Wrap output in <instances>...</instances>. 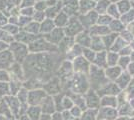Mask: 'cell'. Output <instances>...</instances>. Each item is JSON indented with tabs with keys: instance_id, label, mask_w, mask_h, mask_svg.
Returning <instances> with one entry per match:
<instances>
[{
	"instance_id": "11",
	"label": "cell",
	"mask_w": 134,
	"mask_h": 120,
	"mask_svg": "<svg viewBox=\"0 0 134 120\" xmlns=\"http://www.w3.org/2000/svg\"><path fill=\"white\" fill-rule=\"evenodd\" d=\"M78 19L83 28H91V26L97 20V14L95 11H90L86 14H79Z\"/></svg>"
},
{
	"instance_id": "29",
	"label": "cell",
	"mask_w": 134,
	"mask_h": 120,
	"mask_svg": "<svg viewBox=\"0 0 134 120\" xmlns=\"http://www.w3.org/2000/svg\"><path fill=\"white\" fill-rule=\"evenodd\" d=\"M10 95L9 82H0V100Z\"/></svg>"
},
{
	"instance_id": "6",
	"label": "cell",
	"mask_w": 134,
	"mask_h": 120,
	"mask_svg": "<svg viewBox=\"0 0 134 120\" xmlns=\"http://www.w3.org/2000/svg\"><path fill=\"white\" fill-rule=\"evenodd\" d=\"M47 96V93L43 88H36L29 90L28 94V104L30 106H40Z\"/></svg>"
},
{
	"instance_id": "53",
	"label": "cell",
	"mask_w": 134,
	"mask_h": 120,
	"mask_svg": "<svg viewBox=\"0 0 134 120\" xmlns=\"http://www.w3.org/2000/svg\"><path fill=\"white\" fill-rule=\"evenodd\" d=\"M36 1H48V0H36Z\"/></svg>"
},
{
	"instance_id": "13",
	"label": "cell",
	"mask_w": 134,
	"mask_h": 120,
	"mask_svg": "<svg viewBox=\"0 0 134 120\" xmlns=\"http://www.w3.org/2000/svg\"><path fill=\"white\" fill-rule=\"evenodd\" d=\"M41 36H42L41 34L40 35L30 34V33H28L26 31H24L23 29H21V30L19 31V33L14 36V38H15V41H18V42L24 43V44H26V45H29L30 43H32L33 41H35L36 39H38Z\"/></svg>"
},
{
	"instance_id": "45",
	"label": "cell",
	"mask_w": 134,
	"mask_h": 120,
	"mask_svg": "<svg viewBox=\"0 0 134 120\" xmlns=\"http://www.w3.org/2000/svg\"><path fill=\"white\" fill-rule=\"evenodd\" d=\"M6 24H8V17L5 14H3L0 11V28H2L3 26H5Z\"/></svg>"
},
{
	"instance_id": "19",
	"label": "cell",
	"mask_w": 134,
	"mask_h": 120,
	"mask_svg": "<svg viewBox=\"0 0 134 120\" xmlns=\"http://www.w3.org/2000/svg\"><path fill=\"white\" fill-rule=\"evenodd\" d=\"M55 23L53 19H49L46 18L42 23H40V34L41 35H46L50 33L53 29H55Z\"/></svg>"
},
{
	"instance_id": "28",
	"label": "cell",
	"mask_w": 134,
	"mask_h": 120,
	"mask_svg": "<svg viewBox=\"0 0 134 120\" xmlns=\"http://www.w3.org/2000/svg\"><path fill=\"white\" fill-rule=\"evenodd\" d=\"M24 31H26L30 34L33 35H40V23L35 22V21H31V22L28 24L27 26H25L23 28Z\"/></svg>"
},
{
	"instance_id": "33",
	"label": "cell",
	"mask_w": 134,
	"mask_h": 120,
	"mask_svg": "<svg viewBox=\"0 0 134 120\" xmlns=\"http://www.w3.org/2000/svg\"><path fill=\"white\" fill-rule=\"evenodd\" d=\"M0 40L6 42L7 44H11L12 42L15 41V38H14V36L10 35L8 32H6L5 30L0 28Z\"/></svg>"
},
{
	"instance_id": "21",
	"label": "cell",
	"mask_w": 134,
	"mask_h": 120,
	"mask_svg": "<svg viewBox=\"0 0 134 120\" xmlns=\"http://www.w3.org/2000/svg\"><path fill=\"white\" fill-rule=\"evenodd\" d=\"M94 1L92 0H81L79 1V14H86L88 12L92 11L95 7Z\"/></svg>"
},
{
	"instance_id": "32",
	"label": "cell",
	"mask_w": 134,
	"mask_h": 120,
	"mask_svg": "<svg viewBox=\"0 0 134 120\" xmlns=\"http://www.w3.org/2000/svg\"><path fill=\"white\" fill-rule=\"evenodd\" d=\"M3 30H5L6 32H8L10 35L12 36H15L19 33V31L21 30V28L19 27V26H17V25H13V24H10V23H8V24H6L5 26H3L2 27Z\"/></svg>"
},
{
	"instance_id": "18",
	"label": "cell",
	"mask_w": 134,
	"mask_h": 120,
	"mask_svg": "<svg viewBox=\"0 0 134 120\" xmlns=\"http://www.w3.org/2000/svg\"><path fill=\"white\" fill-rule=\"evenodd\" d=\"M85 101H86V105L87 108L89 109H95L98 105H99V101H98V97L92 90H88L84 95Z\"/></svg>"
},
{
	"instance_id": "15",
	"label": "cell",
	"mask_w": 134,
	"mask_h": 120,
	"mask_svg": "<svg viewBox=\"0 0 134 120\" xmlns=\"http://www.w3.org/2000/svg\"><path fill=\"white\" fill-rule=\"evenodd\" d=\"M72 72H74L72 62H70L68 60H65L64 62L62 63L61 67L59 69V76L58 77L60 78V80L67 79V78H69L70 75L72 74Z\"/></svg>"
},
{
	"instance_id": "36",
	"label": "cell",
	"mask_w": 134,
	"mask_h": 120,
	"mask_svg": "<svg viewBox=\"0 0 134 120\" xmlns=\"http://www.w3.org/2000/svg\"><path fill=\"white\" fill-rule=\"evenodd\" d=\"M80 120H95V111L94 109H87L83 112Z\"/></svg>"
},
{
	"instance_id": "38",
	"label": "cell",
	"mask_w": 134,
	"mask_h": 120,
	"mask_svg": "<svg viewBox=\"0 0 134 120\" xmlns=\"http://www.w3.org/2000/svg\"><path fill=\"white\" fill-rule=\"evenodd\" d=\"M32 19H33V21H35V22L42 23L46 19V14H45L44 11H35Z\"/></svg>"
},
{
	"instance_id": "25",
	"label": "cell",
	"mask_w": 134,
	"mask_h": 120,
	"mask_svg": "<svg viewBox=\"0 0 134 120\" xmlns=\"http://www.w3.org/2000/svg\"><path fill=\"white\" fill-rule=\"evenodd\" d=\"M9 87H10V95L16 96L20 89L23 87V82L17 79H11L9 81Z\"/></svg>"
},
{
	"instance_id": "35",
	"label": "cell",
	"mask_w": 134,
	"mask_h": 120,
	"mask_svg": "<svg viewBox=\"0 0 134 120\" xmlns=\"http://www.w3.org/2000/svg\"><path fill=\"white\" fill-rule=\"evenodd\" d=\"M82 56H83L86 60H88V61H92V62H93L96 55H95L94 51H93L92 49H90V48H83Z\"/></svg>"
},
{
	"instance_id": "42",
	"label": "cell",
	"mask_w": 134,
	"mask_h": 120,
	"mask_svg": "<svg viewBox=\"0 0 134 120\" xmlns=\"http://www.w3.org/2000/svg\"><path fill=\"white\" fill-rule=\"evenodd\" d=\"M69 111H70V113H71V114H72L74 117H76V118H79V119H80V117L82 116V114H83V112H84V111H82V109H80L79 107L75 106V105H74V107L70 109Z\"/></svg>"
},
{
	"instance_id": "12",
	"label": "cell",
	"mask_w": 134,
	"mask_h": 120,
	"mask_svg": "<svg viewBox=\"0 0 134 120\" xmlns=\"http://www.w3.org/2000/svg\"><path fill=\"white\" fill-rule=\"evenodd\" d=\"M4 99H5V101L8 104L9 108L11 109V112L12 114H13V116L17 119L19 117V113H20L21 102L18 100V98L16 96H13V95H8Z\"/></svg>"
},
{
	"instance_id": "48",
	"label": "cell",
	"mask_w": 134,
	"mask_h": 120,
	"mask_svg": "<svg viewBox=\"0 0 134 120\" xmlns=\"http://www.w3.org/2000/svg\"><path fill=\"white\" fill-rule=\"evenodd\" d=\"M9 46H10V44H7L6 42L0 40V52L8 50V49H9Z\"/></svg>"
},
{
	"instance_id": "30",
	"label": "cell",
	"mask_w": 134,
	"mask_h": 120,
	"mask_svg": "<svg viewBox=\"0 0 134 120\" xmlns=\"http://www.w3.org/2000/svg\"><path fill=\"white\" fill-rule=\"evenodd\" d=\"M28 94H29V90L25 87H22L20 89V91L18 92L16 97L21 102V104H26V103H28Z\"/></svg>"
},
{
	"instance_id": "31",
	"label": "cell",
	"mask_w": 134,
	"mask_h": 120,
	"mask_svg": "<svg viewBox=\"0 0 134 120\" xmlns=\"http://www.w3.org/2000/svg\"><path fill=\"white\" fill-rule=\"evenodd\" d=\"M62 107H63V111H69L71 108L74 107V102L71 99L70 96H68L65 94L63 96V100H62Z\"/></svg>"
},
{
	"instance_id": "3",
	"label": "cell",
	"mask_w": 134,
	"mask_h": 120,
	"mask_svg": "<svg viewBox=\"0 0 134 120\" xmlns=\"http://www.w3.org/2000/svg\"><path fill=\"white\" fill-rule=\"evenodd\" d=\"M70 88L73 93L83 94L88 90V81L85 77V74L75 73L72 79L70 80Z\"/></svg>"
},
{
	"instance_id": "8",
	"label": "cell",
	"mask_w": 134,
	"mask_h": 120,
	"mask_svg": "<svg viewBox=\"0 0 134 120\" xmlns=\"http://www.w3.org/2000/svg\"><path fill=\"white\" fill-rule=\"evenodd\" d=\"M66 35H65V32H64V28H59V27H56L55 29H53L50 33H48V34L43 35V37L49 43L56 46H58V44L61 42L62 39Z\"/></svg>"
},
{
	"instance_id": "39",
	"label": "cell",
	"mask_w": 134,
	"mask_h": 120,
	"mask_svg": "<svg viewBox=\"0 0 134 120\" xmlns=\"http://www.w3.org/2000/svg\"><path fill=\"white\" fill-rule=\"evenodd\" d=\"M49 6L47 4V1H36L35 5H34V9L35 11H46V9Z\"/></svg>"
},
{
	"instance_id": "54",
	"label": "cell",
	"mask_w": 134,
	"mask_h": 120,
	"mask_svg": "<svg viewBox=\"0 0 134 120\" xmlns=\"http://www.w3.org/2000/svg\"><path fill=\"white\" fill-rule=\"evenodd\" d=\"M78 1H81V0H78Z\"/></svg>"
},
{
	"instance_id": "40",
	"label": "cell",
	"mask_w": 134,
	"mask_h": 120,
	"mask_svg": "<svg viewBox=\"0 0 134 120\" xmlns=\"http://www.w3.org/2000/svg\"><path fill=\"white\" fill-rule=\"evenodd\" d=\"M33 19L31 17H27V16H23V15H20L19 16V23H18V26L21 29H23L25 26H27L29 23L31 22Z\"/></svg>"
},
{
	"instance_id": "20",
	"label": "cell",
	"mask_w": 134,
	"mask_h": 120,
	"mask_svg": "<svg viewBox=\"0 0 134 120\" xmlns=\"http://www.w3.org/2000/svg\"><path fill=\"white\" fill-rule=\"evenodd\" d=\"M69 20H70V17L62 10V11L54 18V23H55L56 27L65 28L67 26V24H68V22H69Z\"/></svg>"
},
{
	"instance_id": "51",
	"label": "cell",
	"mask_w": 134,
	"mask_h": 120,
	"mask_svg": "<svg viewBox=\"0 0 134 120\" xmlns=\"http://www.w3.org/2000/svg\"><path fill=\"white\" fill-rule=\"evenodd\" d=\"M16 120H31L29 117H28L27 114H24V115H21V116H19Z\"/></svg>"
},
{
	"instance_id": "46",
	"label": "cell",
	"mask_w": 134,
	"mask_h": 120,
	"mask_svg": "<svg viewBox=\"0 0 134 120\" xmlns=\"http://www.w3.org/2000/svg\"><path fill=\"white\" fill-rule=\"evenodd\" d=\"M10 16H15V17H19L20 16V7L19 6H14L10 11Z\"/></svg>"
},
{
	"instance_id": "10",
	"label": "cell",
	"mask_w": 134,
	"mask_h": 120,
	"mask_svg": "<svg viewBox=\"0 0 134 120\" xmlns=\"http://www.w3.org/2000/svg\"><path fill=\"white\" fill-rule=\"evenodd\" d=\"M14 62H15L14 56L9 49L0 52V69L8 71Z\"/></svg>"
},
{
	"instance_id": "27",
	"label": "cell",
	"mask_w": 134,
	"mask_h": 120,
	"mask_svg": "<svg viewBox=\"0 0 134 120\" xmlns=\"http://www.w3.org/2000/svg\"><path fill=\"white\" fill-rule=\"evenodd\" d=\"M82 53H83V47H81L80 45L75 43V44L73 45L72 48L67 52V58L72 59L73 60V59H75V58L78 57V56H81Z\"/></svg>"
},
{
	"instance_id": "4",
	"label": "cell",
	"mask_w": 134,
	"mask_h": 120,
	"mask_svg": "<svg viewBox=\"0 0 134 120\" xmlns=\"http://www.w3.org/2000/svg\"><path fill=\"white\" fill-rule=\"evenodd\" d=\"M42 88L47 93V95L55 96L57 94L61 93V80L58 76H55L49 79L47 82H44Z\"/></svg>"
},
{
	"instance_id": "49",
	"label": "cell",
	"mask_w": 134,
	"mask_h": 120,
	"mask_svg": "<svg viewBox=\"0 0 134 120\" xmlns=\"http://www.w3.org/2000/svg\"><path fill=\"white\" fill-rule=\"evenodd\" d=\"M51 116H52V120H64L63 119L62 112H55L54 114H52Z\"/></svg>"
},
{
	"instance_id": "26",
	"label": "cell",
	"mask_w": 134,
	"mask_h": 120,
	"mask_svg": "<svg viewBox=\"0 0 134 120\" xmlns=\"http://www.w3.org/2000/svg\"><path fill=\"white\" fill-rule=\"evenodd\" d=\"M14 6L15 5L12 3L11 0H0V11L7 17L10 16V11Z\"/></svg>"
},
{
	"instance_id": "22",
	"label": "cell",
	"mask_w": 134,
	"mask_h": 120,
	"mask_svg": "<svg viewBox=\"0 0 134 120\" xmlns=\"http://www.w3.org/2000/svg\"><path fill=\"white\" fill-rule=\"evenodd\" d=\"M62 11V2H58L56 5L54 6H49L46 11H45V14H46V18H49V19H53Z\"/></svg>"
},
{
	"instance_id": "37",
	"label": "cell",
	"mask_w": 134,
	"mask_h": 120,
	"mask_svg": "<svg viewBox=\"0 0 134 120\" xmlns=\"http://www.w3.org/2000/svg\"><path fill=\"white\" fill-rule=\"evenodd\" d=\"M34 13H35L34 7H23V8H20V15H23V16H27V17L32 18Z\"/></svg>"
},
{
	"instance_id": "43",
	"label": "cell",
	"mask_w": 134,
	"mask_h": 120,
	"mask_svg": "<svg viewBox=\"0 0 134 120\" xmlns=\"http://www.w3.org/2000/svg\"><path fill=\"white\" fill-rule=\"evenodd\" d=\"M36 3V0H22L21 3H20V8L23 7H34Z\"/></svg>"
},
{
	"instance_id": "34",
	"label": "cell",
	"mask_w": 134,
	"mask_h": 120,
	"mask_svg": "<svg viewBox=\"0 0 134 120\" xmlns=\"http://www.w3.org/2000/svg\"><path fill=\"white\" fill-rule=\"evenodd\" d=\"M63 94L59 93L55 96H53L54 99V103H55L56 112H63V107H62V100H63Z\"/></svg>"
},
{
	"instance_id": "9",
	"label": "cell",
	"mask_w": 134,
	"mask_h": 120,
	"mask_svg": "<svg viewBox=\"0 0 134 120\" xmlns=\"http://www.w3.org/2000/svg\"><path fill=\"white\" fill-rule=\"evenodd\" d=\"M9 74L11 76V79H17L24 82L26 78H25V72H24V68H23V64L21 63L15 62L12 64V66L8 70Z\"/></svg>"
},
{
	"instance_id": "50",
	"label": "cell",
	"mask_w": 134,
	"mask_h": 120,
	"mask_svg": "<svg viewBox=\"0 0 134 120\" xmlns=\"http://www.w3.org/2000/svg\"><path fill=\"white\" fill-rule=\"evenodd\" d=\"M39 120H52V116L48 114H42L41 118Z\"/></svg>"
},
{
	"instance_id": "47",
	"label": "cell",
	"mask_w": 134,
	"mask_h": 120,
	"mask_svg": "<svg viewBox=\"0 0 134 120\" xmlns=\"http://www.w3.org/2000/svg\"><path fill=\"white\" fill-rule=\"evenodd\" d=\"M8 23L13 24V25H17L19 23V17H15V16H9L8 17Z\"/></svg>"
},
{
	"instance_id": "55",
	"label": "cell",
	"mask_w": 134,
	"mask_h": 120,
	"mask_svg": "<svg viewBox=\"0 0 134 120\" xmlns=\"http://www.w3.org/2000/svg\"><path fill=\"white\" fill-rule=\"evenodd\" d=\"M92 1H95V0H92Z\"/></svg>"
},
{
	"instance_id": "17",
	"label": "cell",
	"mask_w": 134,
	"mask_h": 120,
	"mask_svg": "<svg viewBox=\"0 0 134 120\" xmlns=\"http://www.w3.org/2000/svg\"><path fill=\"white\" fill-rule=\"evenodd\" d=\"M75 39V43L80 45L83 48H89L91 46V38H90V34H88L87 32L82 31L81 33H79L77 36L74 37Z\"/></svg>"
},
{
	"instance_id": "52",
	"label": "cell",
	"mask_w": 134,
	"mask_h": 120,
	"mask_svg": "<svg viewBox=\"0 0 134 120\" xmlns=\"http://www.w3.org/2000/svg\"><path fill=\"white\" fill-rule=\"evenodd\" d=\"M21 1H22V0H11V2L15 6H20V3H21Z\"/></svg>"
},
{
	"instance_id": "44",
	"label": "cell",
	"mask_w": 134,
	"mask_h": 120,
	"mask_svg": "<svg viewBox=\"0 0 134 120\" xmlns=\"http://www.w3.org/2000/svg\"><path fill=\"white\" fill-rule=\"evenodd\" d=\"M62 115H63V119L64 120H80L79 118L74 117V116L70 113V111H63V112H62Z\"/></svg>"
},
{
	"instance_id": "1",
	"label": "cell",
	"mask_w": 134,
	"mask_h": 120,
	"mask_svg": "<svg viewBox=\"0 0 134 120\" xmlns=\"http://www.w3.org/2000/svg\"><path fill=\"white\" fill-rule=\"evenodd\" d=\"M29 52L31 54H38V53H53L58 52V47L49 43L47 40L43 37V35L38 39L33 41L28 45Z\"/></svg>"
},
{
	"instance_id": "23",
	"label": "cell",
	"mask_w": 134,
	"mask_h": 120,
	"mask_svg": "<svg viewBox=\"0 0 134 120\" xmlns=\"http://www.w3.org/2000/svg\"><path fill=\"white\" fill-rule=\"evenodd\" d=\"M26 114L31 120H39L43 113H42L40 106H30L29 105Z\"/></svg>"
},
{
	"instance_id": "2",
	"label": "cell",
	"mask_w": 134,
	"mask_h": 120,
	"mask_svg": "<svg viewBox=\"0 0 134 120\" xmlns=\"http://www.w3.org/2000/svg\"><path fill=\"white\" fill-rule=\"evenodd\" d=\"M9 50L12 52L15 61L18 63H21V64L24 63L26 58L30 54L28 45L24 44V43H21V42H18V41L12 42L10 46H9Z\"/></svg>"
},
{
	"instance_id": "16",
	"label": "cell",
	"mask_w": 134,
	"mask_h": 120,
	"mask_svg": "<svg viewBox=\"0 0 134 120\" xmlns=\"http://www.w3.org/2000/svg\"><path fill=\"white\" fill-rule=\"evenodd\" d=\"M75 44V39L74 37H69V36H65L62 41L58 44V52H62V53H67L73 45Z\"/></svg>"
},
{
	"instance_id": "24",
	"label": "cell",
	"mask_w": 134,
	"mask_h": 120,
	"mask_svg": "<svg viewBox=\"0 0 134 120\" xmlns=\"http://www.w3.org/2000/svg\"><path fill=\"white\" fill-rule=\"evenodd\" d=\"M0 116L2 117H5L8 119H11V118H15L11 112V109L9 108L8 104L5 101V99H1L0 100Z\"/></svg>"
},
{
	"instance_id": "41",
	"label": "cell",
	"mask_w": 134,
	"mask_h": 120,
	"mask_svg": "<svg viewBox=\"0 0 134 120\" xmlns=\"http://www.w3.org/2000/svg\"><path fill=\"white\" fill-rule=\"evenodd\" d=\"M11 80V76L7 70L0 69V82H9Z\"/></svg>"
},
{
	"instance_id": "7",
	"label": "cell",
	"mask_w": 134,
	"mask_h": 120,
	"mask_svg": "<svg viewBox=\"0 0 134 120\" xmlns=\"http://www.w3.org/2000/svg\"><path fill=\"white\" fill-rule=\"evenodd\" d=\"M73 70L75 73H82V74H87L90 70L89 61L86 60L85 58L81 55L78 56L72 61Z\"/></svg>"
},
{
	"instance_id": "14",
	"label": "cell",
	"mask_w": 134,
	"mask_h": 120,
	"mask_svg": "<svg viewBox=\"0 0 134 120\" xmlns=\"http://www.w3.org/2000/svg\"><path fill=\"white\" fill-rule=\"evenodd\" d=\"M40 107H41V110H42V113L43 114H48V115L54 114L56 112V107H55V103H54L53 96L47 95L46 98L43 100V102L41 103Z\"/></svg>"
},
{
	"instance_id": "5",
	"label": "cell",
	"mask_w": 134,
	"mask_h": 120,
	"mask_svg": "<svg viewBox=\"0 0 134 120\" xmlns=\"http://www.w3.org/2000/svg\"><path fill=\"white\" fill-rule=\"evenodd\" d=\"M83 26H82V24L79 21L78 17L73 16V17H70V20H69V22L67 24V26L64 28V32H65L66 36L75 37L79 33H81L83 31Z\"/></svg>"
}]
</instances>
